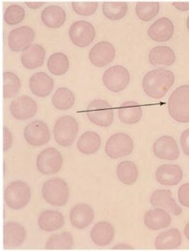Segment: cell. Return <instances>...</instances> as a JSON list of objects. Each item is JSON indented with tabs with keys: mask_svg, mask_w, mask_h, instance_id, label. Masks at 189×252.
<instances>
[{
	"mask_svg": "<svg viewBox=\"0 0 189 252\" xmlns=\"http://www.w3.org/2000/svg\"><path fill=\"white\" fill-rule=\"evenodd\" d=\"M175 75L170 70L157 68L148 72L143 80V89L147 96L161 99L174 85Z\"/></svg>",
	"mask_w": 189,
	"mask_h": 252,
	"instance_id": "obj_1",
	"label": "cell"
},
{
	"mask_svg": "<svg viewBox=\"0 0 189 252\" xmlns=\"http://www.w3.org/2000/svg\"><path fill=\"white\" fill-rule=\"evenodd\" d=\"M168 112L175 121L189 123V85H181L168 99Z\"/></svg>",
	"mask_w": 189,
	"mask_h": 252,
	"instance_id": "obj_2",
	"label": "cell"
},
{
	"mask_svg": "<svg viewBox=\"0 0 189 252\" xmlns=\"http://www.w3.org/2000/svg\"><path fill=\"white\" fill-rule=\"evenodd\" d=\"M42 195L48 204L54 207H63L70 198V188L66 181L53 178L44 183Z\"/></svg>",
	"mask_w": 189,
	"mask_h": 252,
	"instance_id": "obj_3",
	"label": "cell"
},
{
	"mask_svg": "<svg viewBox=\"0 0 189 252\" xmlns=\"http://www.w3.org/2000/svg\"><path fill=\"white\" fill-rule=\"evenodd\" d=\"M78 123L71 116H64L56 122L53 133L55 141L60 146L68 147L74 143L78 133Z\"/></svg>",
	"mask_w": 189,
	"mask_h": 252,
	"instance_id": "obj_4",
	"label": "cell"
},
{
	"mask_svg": "<svg viewBox=\"0 0 189 252\" xmlns=\"http://www.w3.org/2000/svg\"><path fill=\"white\" fill-rule=\"evenodd\" d=\"M4 199L9 208L21 210L30 202V187L23 181L10 183L5 190Z\"/></svg>",
	"mask_w": 189,
	"mask_h": 252,
	"instance_id": "obj_5",
	"label": "cell"
},
{
	"mask_svg": "<svg viewBox=\"0 0 189 252\" xmlns=\"http://www.w3.org/2000/svg\"><path fill=\"white\" fill-rule=\"evenodd\" d=\"M86 114L93 124L101 127L111 126L114 118L113 107L107 100L99 99L89 103L86 109Z\"/></svg>",
	"mask_w": 189,
	"mask_h": 252,
	"instance_id": "obj_6",
	"label": "cell"
},
{
	"mask_svg": "<svg viewBox=\"0 0 189 252\" xmlns=\"http://www.w3.org/2000/svg\"><path fill=\"white\" fill-rule=\"evenodd\" d=\"M134 150L131 137L124 133L112 135L105 146V152L112 159H118L131 155Z\"/></svg>",
	"mask_w": 189,
	"mask_h": 252,
	"instance_id": "obj_7",
	"label": "cell"
},
{
	"mask_svg": "<svg viewBox=\"0 0 189 252\" xmlns=\"http://www.w3.org/2000/svg\"><path fill=\"white\" fill-rule=\"evenodd\" d=\"M102 81L108 90L118 93L127 87L131 81V75L123 66H112L104 72Z\"/></svg>",
	"mask_w": 189,
	"mask_h": 252,
	"instance_id": "obj_8",
	"label": "cell"
},
{
	"mask_svg": "<svg viewBox=\"0 0 189 252\" xmlns=\"http://www.w3.org/2000/svg\"><path fill=\"white\" fill-rule=\"evenodd\" d=\"M63 165L61 153L53 147L43 150L37 159V167L41 174L48 175L58 173Z\"/></svg>",
	"mask_w": 189,
	"mask_h": 252,
	"instance_id": "obj_9",
	"label": "cell"
},
{
	"mask_svg": "<svg viewBox=\"0 0 189 252\" xmlns=\"http://www.w3.org/2000/svg\"><path fill=\"white\" fill-rule=\"evenodd\" d=\"M69 35L74 45L85 48L94 41L96 31L93 24L85 20H80L71 25Z\"/></svg>",
	"mask_w": 189,
	"mask_h": 252,
	"instance_id": "obj_10",
	"label": "cell"
},
{
	"mask_svg": "<svg viewBox=\"0 0 189 252\" xmlns=\"http://www.w3.org/2000/svg\"><path fill=\"white\" fill-rule=\"evenodd\" d=\"M35 39V32L32 28L22 26L9 33L8 46L12 52H24L29 49Z\"/></svg>",
	"mask_w": 189,
	"mask_h": 252,
	"instance_id": "obj_11",
	"label": "cell"
},
{
	"mask_svg": "<svg viewBox=\"0 0 189 252\" xmlns=\"http://www.w3.org/2000/svg\"><path fill=\"white\" fill-rule=\"evenodd\" d=\"M24 134L27 142L36 147L44 146L50 141V131L48 126L39 120L29 123L24 129Z\"/></svg>",
	"mask_w": 189,
	"mask_h": 252,
	"instance_id": "obj_12",
	"label": "cell"
},
{
	"mask_svg": "<svg viewBox=\"0 0 189 252\" xmlns=\"http://www.w3.org/2000/svg\"><path fill=\"white\" fill-rule=\"evenodd\" d=\"M115 48L107 41L97 43L89 52V61L95 67L108 65L115 58Z\"/></svg>",
	"mask_w": 189,
	"mask_h": 252,
	"instance_id": "obj_13",
	"label": "cell"
},
{
	"mask_svg": "<svg viewBox=\"0 0 189 252\" xmlns=\"http://www.w3.org/2000/svg\"><path fill=\"white\" fill-rule=\"evenodd\" d=\"M153 152L157 158L167 161H174L180 156V150L176 140L167 135L155 141L153 145Z\"/></svg>",
	"mask_w": 189,
	"mask_h": 252,
	"instance_id": "obj_14",
	"label": "cell"
},
{
	"mask_svg": "<svg viewBox=\"0 0 189 252\" xmlns=\"http://www.w3.org/2000/svg\"><path fill=\"white\" fill-rule=\"evenodd\" d=\"M37 104L29 96H21L11 103L10 112L16 120L26 121L37 114Z\"/></svg>",
	"mask_w": 189,
	"mask_h": 252,
	"instance_id": "obj_15",
	"label": "cell"
},
{
	"mask_svg": "<svg viewBox=\"0 0 189 252\" xmlns=\"http://www.w3.org/2000/svg\"><path fill=\"white\" fill-rule=\"evenodd\" d=\"M151 203L155 208H161L178 216L182 214V209L176 203L169 189H157L151 196Z\"/></svg>",
	"mask_w": 189,
	"mask_h": 252,
	"instance_id": "obj_16",
	"label": "cell"
},
{
	"mask_svg": "<svg viewBox=\"0 0 189 252\" xmlns=\"http://www.w3.org/2000/svg\"><path fill=\"white\" fill-rule=\"evenodd\" d=\"M148 36L155 42L163 43L172 39L174 34V24L167 17L154 21L148 29Z\"/></svg>",
	"mask_w": 189,
	"mask_h": 252,
	"instance_id": "obj_17",
	"label": "cell"
},
{
	"mask_svg": "<svg viewBox=\"0 0 189 252\" xmlns=\"http://www.w3.org/2000/svg\"><path fill=\"white\" fill-rule=\"evenodd\" d=\"M27 231L21 224L9 222L3 226V245L6 248H15L24 244Z\"/></svg>",
	"mask_w": 189,
	"mask_h": 252,
	"instance_id": "obj_18",
	"label": "cell"
},
{
	"mask_svg": "<svg viewBox=\"0 0 189 252\" xmlns=\"http://www.w3.org/2000/svg\"><path fill=\"white\" fill-rule=\"evenodd\" d=\"M70 222L76 229H85L93 222L94 211L89 205L79 203L70 211Z\"/></svg>",
	"mask_w": 189,
	"mask_h": 252,
	"instance_id": "obj_19",
	"label": "cell"
},
{
	"mask_svg": "<svg viewBox=\"0 0 189 252\" xmlns=\"http://www.w3.org/2000/svg\"><path fill=\"white\" fill-rule=\"evenodd\" d=\"M155 178L160 185L173 187L182 180V169L177 165L164 164L157 169Z\"/></svg>",
	"mask_w": 189,
	"mask_h": 252,
	"instance_id": "obj_20",
	"label": "cell"
},
{
	"mask_svg": "<svg viewBox=\"0 0 189 252\" xmlns=\"http://www.w3.org/2000/svg\"><path fill=\"white\" fill-rule=\"evenodd\" d=\"M29 88L36 96L45 97L52 93L54 88V81L45 72H37L29 80Z\"/></svg>",
	"mask_w": 189,
	"mask_h": 252,
	"instance_id": "obj_21",
	"label": "cell"
},
{
	"mask_svg": "<svg viewBox=\"0 0 189 252\" xmlns=\"http://www.w3.org/2000/svg\"><path fill=\"white\" fill-rule=\"evenodd\" d=\"M45 49L39 44H33L24 51L20 57L22 65L29 70L37 69L44 64Z\"/></svg>",
	"mask_w": 189,
	"mask_h": 252,
	"instance_id": "obj_22",
	"label": "cell"
},
{
	"mask_svg": "<svg viewBox=\"0 0 189 252\" xmlns=\"http://www.w3.org/2000/svg\"><path fill=\"white\" fill-rule=\"evenodd\" d=\"M172 223V218L163 209L155 208L148 211L144 215V224L152 230L167 228Z\"/></svg>",
	"mask_w": 189,
	"mask_h": 252,
	"instance_id": "obj_23",
	"label": "cell"
},
{
	"mask_svg": "<svg viewBox=\"0 0 189 252\" xmlns=\"http://www.w3.org/2000/svg\"><path fill=\"white\" fill-rule=\"evenodd\" d=\"M115 235L113 226L110 222H98L94 225L90 232L92 241L99 247H106L113 241Z\"/></svg>",
	"mask_w": 189,
	"mask_h": 252,
	"instance_id": "obj_24",
	"label": "cell"
},
{
	"mask_svg": "<svg viewBox=\"0 0 189 252\" xmlns=\"http://www.w3.org/2000/svg\"><path fill=\"white\" fill-rule=\"evenodd\" d=\"M120 121L126 125L136 124L143 117V109L136 101H126L117 109Z\"/></svg>",
	"mask_w": 189,
	"mask_h": 252,
	"instance_id": "obj_25",
	"label": "cell"
},
{
	"mask_svg": "<svg viewBox=\"0 0 189 252\" xmlns=\"http://www.w3.org/2000/svg\"><path fill=\"white\" fill-rule=\"evenodd\" d=\"M41 20L48 29H60L66 22V11L57 5H51L42 11Z\"/></svg>",
	"mask_w": 189,
	"mask_h": 252,
	"instance_id": "obj_26",
	"label": "cell"
},
{
	"mask_svg": "<svg viewBox=\"0 0 189 252\" xmlns=\"http://www.w3.org/2000/svg\"><path fill=\"white\" fill-rule=\"evenodd\" d=\"M182 244V235L178 229L172 228L160 233L154 241V247L158 250H171Z\"/></svg>",
	"mask_w": 189,
	"mask_h": 252,
	"instance_id": "obj_27",
	"label": "cell"
},
{
	"mask_svg": "<svg viewBox=\"0 0 189 252\" xmlns=\"http://www.w3.org/2000/svg\"><path fill=\"white\" fill-rule=\"evenodd\" d=\"M176 60L174 51L167 46H157L149 52V62L154 66H171Z\"/></svg>",
	"mask_w": 189,
	"mask_h": 252,
	"instance_id": "obj_28",
	"label": "cell"
},
{
	"mask_svg": "<svg viewBox=\"0 0 189 252\" xmlns=\"http://www.w3.org/2000/svg\"><path fill=\"white\" fill-rule=\"evenodd\" d=\"M65 218L58 211H48L42 212L38 220L39 228L47 232H52L59 230L64 226Z\"/></svg>",
	"mask_w": 189,
	"mask_h": 252,
	"instance_id": "obj_29",
	"label": "cell"
},
{
	"mask_svg": "<svg viewBox=\"0 0 189 252\" xmlns=\"http://www.w3.org/2000/svg\"><path fill=\"white\" fill-rule=\"evenodd\" d=\"M102 139L100 136L93 131L83 133L77 141V149L83 155H94L101 147Z\"/></svg>",
	"mask_w": 189,
	"mask_h": 252,
	"instance_id": "obj_30",
	"label": "cell"
},
{
	"mask_svg": "<svg viewBox=\"0 0 189 252\" xmlns=\"http://www.w3.org/2000/svg\"><path fill=\"white\" fill-rule=\"evenodd\" d=\"M117 176L125 185H133L139 178L137 166L131 161H122L117 165Z\"/></svg>",
	"mask_w": 189,
	"mask_h": 252,
	"instance_id": "obj_31",
	"label": "cell"
},
{
	"mask_svg": "<svg viewBox=\"0 0 189 252\" xmlns=\"http://www.w3.org/2000/svg\"><path fill=\"white\" fill-rule=\"evenodd\" d=\"M52 105L58 110H67L75 104V96L70 89L59 88L52 97Z\"/></svg>",
	"mask_w": 189,
	"mask_h": 252,
	"instance_id": "obj_32",
	"label": "cell"
},
{
	"mask_svg": "<svg viewBox=\"0 0 189 252\" xmlns=\"http://www.w3.org/2000/svg\"><path fill=\"white\" fill-rule=\"evenodd\" d=\"M47 67L52 74L62 76L69 70L70 61L66 55L61 52H56L48 58Z\"/></svg>",
	"mask_w": 189,
	"mask_h": 252,
	"instance_id": "obj_33",
	"label": "cell"
},
{
	"mask_svg": "<svg viewBox=\"0 0 189 252\" xmlns=\"http://www.w3.org/2000/svg\"><path fill=\"white\" fill-rule=\"evenodd\" d=\"M128 11V5L125 2H105L102 4V13L111 20H122Z\"/></svg>",
	"mask_w": 189,
	"mask_h": 252,
	"instance_id": "obj_34",
	"label": "cell"
},
{
	"mask_svg": "<svg viewBox=\"0 0 189 252\" xmlns=\"http://www.w3.org/2000/svg\"><path fill=\"white\" fill-rule=\"evenodd\" d=\"M74 244L71 233L66 231L51 236L46 242L45 248L48 250H67L72 249Z\"/></svg>",
	"mask_w": 189,
	"mask_h": 252,
	"instance_id": "obj_35",
	"label": "cell"
},
{
	"mask_svg": "<svg viewBox=\"0 0 189 252\" xmlns=\"http://www.w3.org/2000/svg\"><path fill=\"white\" fill-rule=\"evenodd\" d=\"M135 11L139 20L144 22H149L159 14V3L157 2H139L135 6Z\"/></svg>",
	"mask_w": 189,
	"mask_h": 252,
	"instance_id": "obj_36",
	"label": "cell"
},
{
	"mask_svg": "<svg viewBox=\"0 0 189 252\" xmlns=\"http://www.w3.org/2000/svg\"><path fill=\"white\" fill-rule=\"evenodd\" d=\"M21 89V81L19 76L11 72L3 73V96L12 98L17 95Z\"/></svg>",
	"mask_w": 189,
	"mask_h": 252,
	"instance_id": "obj_37",
	"label": "cell"
},
{
	"mask_svg": "<svg viewBox=\"0 0 189 252\" xmlns=\"http://www.w3.org/2000/svg\"><path fill=\"white\" fill-rule=\"evenodd\" d=\"M25 17L24 7L20 5L12 4L7 7L4 13V21L10 26L20 24Z\"/></svg>",
	"mask_w": 189,
	"mask_h": 252,
	"instance_id": "obj_38",
	"label": "cell"
},
{
	"mask_svg": "<svg viewBox=\"0 0 189 252\" xmlns=\"http://www.w3.org/2000/svg\"><path fill=\"white\" fill-rule=\"evenodd\" d=\"M74 11L81 16H91L98 10V2H73Z\"/></svg>",
	"mask_w": 189,
	"mask_h": 252,
	"instance_id": "obj_39",
	"label": "cell"
},
{
	"mask_svg": "<svg viewBox=\"0 0 189 252\" xmlns=\"http://www.w3.org/2000/svg\"><path fill=\"white\" fill-rule=\"evenodd\" d=\"M179 202L184 207H189V183L183 184L178 189Z\"/></svg>",
	"mask_w": 189,
	"mask_h": 252,
	"instance_id": "obj_40",
	"label": "cell"
},
{
	"mask_svg": "<svg viewBox=\"0 0 189 252\" xmlns=\"http://www.w3.org/2000/svg\"><path fill=\"white\" fill-rule=\"evenodd\" d=\"M12 142H13V139H12L11 131L7 126H4L3 127V151L4 152L11 148Z\"/></svg>",
	"mask_w": 189,
	"mask_h": 252,
	"instance_id": "obj_41",
	"label": "cell"
},
{
	"mask_svg": "<svg viewBox=\"0 0 189 252\" xmlns=\"http://www.w3.org/2000/svg\"><path fill=\"white\" fill-rule=\"evenodd\" d=\"M181 144L184 154L189 156V128L184 131L181 134Z\"/></svg>",
	"mask_w": 189,
	"mask_h": 252,
	"instance_id": "obj_42",
	"label": "cell"
},
{
	"mask_svg": "<svg viewBox=\"0 0 189 252\" xmlns=\"http://www.w3.org/2000/svg\"><path fill=\"white\" fill-rule=\"evenodd\" d=\"M172 5L177 10L181 11H187L189 10V2H174Z\"/></svg>",
	"mask_w": 189,
	"mask_h": 252,
	"instance_id": "obj_43",
	"label": "cell"
},
{
	"mask_svg": "<svg viewBox=\"0 0 189 252\" xmlns=\"http://www.w3.org/2000/svg\"><path fill=\"white\" fill-rule=\"evenodd\" d=\"M25 4L31 9H38L44 4V2H25Z\"/></svg>",
	"mask_w": 189,
	"mask_h": 252,
	"instance_id": "obj_44",
	"label": "cell"
},
{
	"mask_svg": "<svg viewBox=\"0 0 189 252\" xmlns=\"http://www.w3.org/2000/svg\"><path fill=\"white\" fill-rule=\"evenodd\" d=\"M113 249H134L131 248V246L125 245V244H120V245L115 246L113 247Z\"/></svg>",
	"mask_w": 189,
	"mask_h": 252,
	"instance_id": "obj_45",
	"label": "cell"
},
{
	"mask_svg": "<svg viewBox=\"0 0 189 252\" xmlns=\"http://www.w3.org/2000/svg\"><path fill=\"white\" fill-rule=\"evenodd\" d=\"M184 233H185V237L187 238L189 240V222L185 226Z\"/></svg>",
	"mask_w": 189,
	"mask_h": 252,
	"instance_id": "obj_46",
	"label": "cell"
},
{
	"mask_svg": "<svg viewBox=\"0 0 189 252\" xmlns=\"http://www.w3.org/2000/svg\"><path fill=\"white\" fill-rule=\"evenodd\" d=\"M187 28L189 31V17H188V19H187Z\"/></svg>",
	"mask_w": 189,
	"mask_h": 252,
	"instance_id": "obj_47",
	"label": "cell"
}]
</instances>
